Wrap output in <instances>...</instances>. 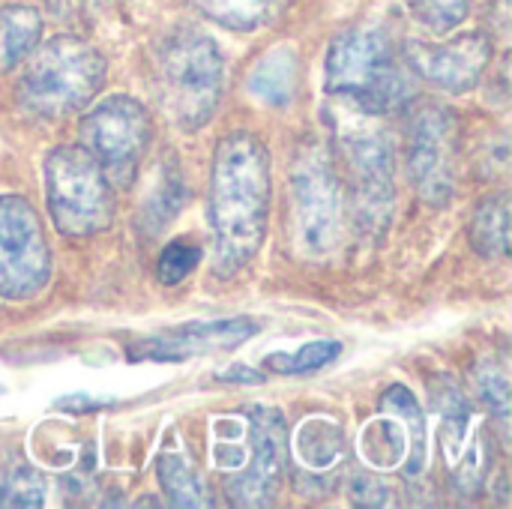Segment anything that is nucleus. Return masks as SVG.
Returning <instances> with one entry per match:
<instances>
[{"label":"nucleus","instance_id":"nucleus-2","mask_svg":"<svg viewBox=\"0 0 512 509\" xmlns=\"http://www.w3.org/2000/svg\"><path fill=\"white\" fill-rule=\"evenodd\" d=\"M327 90L342 105L372 117L402 111L414 90L378 27H351L327 51Z\"/></svg>","mask_w":512,"mask_h":509},{"label":"nucleus","instance_id":"nucleus-22","mask_svg":"<svg viewBox=\"0 0 512 509\" xmlns=\"http://www.w3.org/2000/svg\"><path fill=\"white\" fill-rule=\"evenodd\" d=\"M0 504L3 507H42L45 504V480L36 468L18 462L0 477Z\"/></svg>","mask_w":512,"mask_h":509},{"label":"nucleus","instance_id":"nucleus-18","mask_svg":"<svg viewBox=\"0 0 512 509\" xmlns=\"http://www.w3.org/2000/svg\"><path fill=\"white\" fill-rule=\"evenodd\" d=\"M198 9L228 30H258L282 18L288 0H195Z\"/></svg>","mask_w":512,"mask_h":509},{"label":"nucleus","instance_id":"nucleus-8","mask_svg":"<svg viewBox=\"0 0 512 509\" xmlns=\"http://www.w3.org/2000/svg\"><path fill=\"white\" fill-rule=\"evenodd\" d=\"M459 159V123L450 108L420 99L408 117V171L417 195L444 207L456 189Z\"/></svg>","mask_w":512,"mask_h":509},{"label":"nucleus","instance_id":"nucleus-26","mask_svg":"<svg viewBox=\"0 0 512 509\" xmlns=\"http://www.w3.org/2000/svg\"><path fill=\"white\" fill-rule=\"evenodd\" d=\"M198 261H201V249H195L192 243L177 240V243L165 246V252L159 255V267H156L159 282H165V285L183 282L198 267Z\"/></svg>","mask_w":512,"mask_h":509},{"label":"nucleus","instance_id":"nucleus-7","mask_svg":"<svg viewBox=\"0 0 512 509\" xmlns=\"http://www.w3.org/2000/svg\"><path fill=\"white\" fill-rule=\"evenodd\" d=\"M342 189L330 153L306 144L291 168V231L306 258H327L339 243Z\"/></svg>","mask_w":512,"mask_h":509},{"label":"nucleus","instance_id":"nucleus-11","mask_svg":"<svg viewBox=\"0 0 512 509\" xmlns=\"http://www.w3.org/2000/svg\"><path fill=\"white\" fill-rule=\"evenodd\" d=\"M384 417L372 420L363 429L360 450L375 471H393L405 465V474L414 477L426 465V417L405 387H390L381 399Z\"/></svg>","mask_w":512,"mask_h":509},{"label":"nucleus","instance_id":"nucleus-16","mask_svg":"<svg viewBox=\"0 0 512 509\" xmlns=\"http://www.w3.org/2000/svg\"><path fill=\"white\" fill-rule=\"evenodd\" d=\"M297 90V54L291 48L267 51L249 75V93L267 105H288Z\"/></svg>","mask_w":512,"mask_h":509},{"label":"nucleus","instance_id":"nucleus-13","mask_svg":"<svg viewBox=\"0 0 512 509\" xmlns=\"http://www.w3.org/2000/svg\"><path fill=\"white\" fill-rule=\"evenodd\" d=\"M252 465L228 480V498L237 507H270L279 495V483L288 462V426L276 408L252 405L246 411Z\"/></svg>","mask_w":512,"mask_h":509},{"label":"nucleus","instance_id":"nucleus-1","mask_svg":"<svg viewBox=\"0 0 512 509\" xmlns=\"http://www.w3.org/2000/svg\"><path fill=\"white\" fill-rule=\"evenodd\" d=\"M270 216V156L252 132H231L216 144L210 171L213 270L240 273L261 249Z\"/></svg>","mask_w":512,"mask_h":509},{"label":"nucleus","instance_id":"nucleus-25","mask_svg":"<svg viewBox=\"0 0 512 509\" xmlns=\"http://www.w3.org/2000/svg\"><path fill=\"white\" fill-rule=\"evenodd\" d=\"M411 12L432 30V33H450L459 27L471 9V0H408Z\"/></svg>","mask_w":512,"mask_h":509},{"label":"nucleus","instance_id":"nucleus-21","mask_svg":"<svg viewBox=\"0 0 512 509\" xmlns=\"http://www.w3.org/2000/svg\"><path fill=\"white\" fill-rule=\"evenodd\" d=\"M474 384L477 393L483 396V402L489 405V414L507 429L510 420V375H507V363L498 357H486L477 372H474Z\"/></svg>","mask_w":512,"mask_h":509},{"label":"nucleus","instance_id":"nucleus-12","mask_svg":"<svg viewBox=\"0 0 512 509\" xmlns=\"http://www.w3.org/2000/svg\"><path fill=\"white\" fill-rule=\"evenodd\" d=\"M153 138L150 111L132 96H108L81 120L84 150L96 156L102 168L123 171L135 165Z\"/></svg>","mask_w":512,"mask_h":509},{"label":"nucleus","instance_id":"nucleus-4","mask_svg":"<svg viewBox=\"0 0 512 509\" xmlns=\"http://www.w3.org/2000/svg\"><path fill=\"white\" fill-rule=\"evenodd\" d=\"M105 57L84 39L54 36L36 42L21 75V102L36 117H66L81 111L105 84Z\"/></svg>","mask_w":512,"mask_h":509},{"label":"nucleus","instance_id":"nucleus-15","mask_svg":"<svg viewBox=\"0 0 512 509\" xmlns=\"http://www.w3.org/2000/svg\"><path fill=\"white\" fill-rule=\"evenodd\" d=\"M258 333V324L249 318L207 321V324H180L165 333L135 342L126 354L132 360H189L198 354H216L240 348Z\"/></svg>","mask_w":512,"mask_h":509},{"label":"nucleus","instance_id":"nucleus-6","mask_svg":"<svg viewBox=\"0 0 512 509\" xmlns=\"http://www.w3.org/2000/svg\"><path fill=\"white\" fill-rule=\"evenodd\" d=\"M51 222L66 237H93L114 222V192L105 168L84 147L66 144L45 159Z\"/></svg>","mask_w":512,"mask_h":509},{"label":"nucleus","instance_id":"nucleus-10","mask_svg":"<svg viewBox=\"0 0 512 509\" xmlns=\"http://www.w3.org/2000/svg\"><path fill=\"white\" fill-rule=\"evenodd\" d=\"M432 405L441 417V444L450 480L459 495H477L489 474V450L483 420L471 411L465 393L450 378L432 384Z\"/></svg>","mask_w":512,"mask_h":509},{"label":"nucleus","instance_id":"nucleus-9","mask_svg":"<svg viewBox=\"0 0 512 509\" xmlns=\"http://www.w3.org/2000/svg\"><path fill=\"white\" fill-rule=\"evenodd\" d=\"M51 279L42 222L27 198L0 195V297L30 300Z\"/></svg>","mask_w":512,"mask_h":509},{"label":"nucleus","instance_id":"nucleus-19","mask_svg":"<svg viewBox=\"0 0 512 509\" xmlns=\"http://www.w3.org/2000/svg\"><path fill=\"white\" fill-rule=\"evenodd\" d=\"M42 36V18L33 6H6L0 12V66L12 69L18 66L39 42Z\"/></svg>","mask_w":512,"mask_h":509},{"label":"nucleus","instance_id":"nucleus-17","mask_svg":"<svg viewBox=\"0 0 512 509\" xmlns=\"http://www.w3.org/2000/svg\"><path fill=\"white\" fill-rule=\"evenodd\" d=\"M471 243L483 258H504L510 252V192L480 201L471 219Z\"/></svg>","mask_w":512,"mask_h":509},{"label":"nucleus","instance_id":"nucleus-27","mask_svg":"<svg viewBox=\"0 0 512 509\" xmlns=\"http://www.w3.org/2000/svg\"><path fill=\"white\" fill-rule=\"evenodd\" d=\"M387 489L381 486V480L375 477V474H363V477H357L354 480V486H351V498L357 501V504H369V507H381L387 498Z\"/></svg>","mask_w":512,"mask_h":509},{"label":"nucleus","instance_id":"nucleus-3","mask_svg":"<svg viewBox=\"0 0 512 509\" xmlns=\"http://www.w3.org/2000/svg\"><path fill=\"white\" fill-rule=\"evenodd\" d=\"M159 96L183 132L207 126L222 99L225 60L219 45L192 27L171 33L159 48Z\"/></svg>","mask_w":512,"mask_h":509},{"label":"nucleus","instance_id":"nucleus-23","mask_svg":"<svg viewBox=\"0 0 512 509\" xmlns=\"http://www.w3.org/2000/svg\"><path fill=\"white\" fill-rule=\"evenodd\" d=\"M342 345L339 342H312L303 345L294 354H270L264 360V366L276 375H309L315 369H324L327 363H333L339 357Z\"/></svg>","mask_w":512,"mask_h":509},{"label":"nucleus","instance_id":"nucleus-28","mask_svg":"<svg viewBox=\"0 0 512 509\" xmlns=\"http://www.w3.org/2000/svg\"><path fill=\"white\" fill-rule=\"evenodd\" d=\"M219 378H222V381H240V384H258V381H264L258 372H252V369H246V366H231V369L222 372Z\"/></svg>","mask_w":512,"mask_h":509},{"label":"nucleus","instance_id":"nucleus-20","mask_svg":"<svg viewBox=\"0 0 512 509\" xmlns=\"http://www.w3.org/2000/svg\"><path fill=\"white\" fill-rule=\"evenodd\" d=\"M156 471H159V483L174 507H210V501L204 498V486L198 483L195 471L186 465V459L180 453H162L156 462Z\"/></svg>","mask_w":512,"mask_h":509},{"label":"nucleus","instance_id":"nucleus-24","mask_svg":"<svg viewBox=\"0 0 512 509\" xmlns=\"http://www.w3.org/2000/svg\"><path fill=\"white\" fill-rule=\"evenodd\" d=\"M180 213V174L165 171V180L156 186V195L144 207V231L147 234H162V228Z\"/></svg>","mask_w":512,"mask_h":509},{"label":"nucleus","instance_id":"nucleus-14","mask_svg":"<svg viewBox=\"0 0 512 509\" xmlns=\"http://www.w3.org/2000/svg\"><path fill=\"white\" fill-rule=\"evenodd\" d=\"M402 54L411 72H417V78L426 84H435L447 93H465L480 84L492 60V39L486 33H465L453 42L408 39Z\"/></svg>","mask_w":512,"mask_h":509},{"label":"nucleus","instance_id":"nucleus-5","mask_svg":"<svg viewBox=\"0 0 512 509\" xmlns=\"http://www.w3.org/2000/svg\"><path fill=\"white\" fill-rule=\"evenodd\" d=\"M378 120L381 117L363 114L348 105H339L333 114L336 144L339 156L345 159V177L360 231H381L396 198L393 144Z\"/></svg>","mask_w":512,"mask_h":509}]
</instances>
